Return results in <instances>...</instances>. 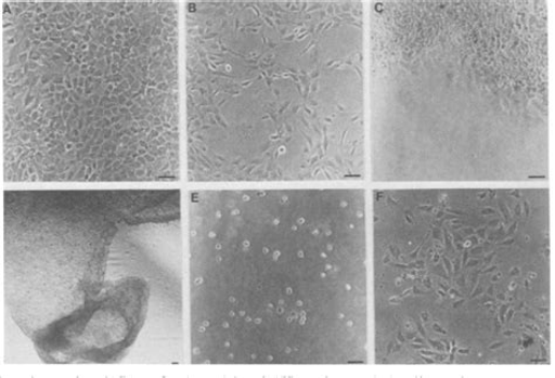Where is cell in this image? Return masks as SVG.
Wrapping results in <instances>:
<instances>
[{"label": "cell", "instance_id": "obj_5", "mask_svg": "<svg viewBox=\"0 0 555 378\" xmlns=\"http://www.w3.org/2000/svg\"><path fill=\"white\" fill-rule=\"evenodd\" d=\"M367 6V120L428 96L547 109V18L539 4Z\"/></svg>", "mask_w": 555, "mask_h": 378}, {"label": "cell", "instance_id": "obj_3", "mask_svg": "<svg viewBox=\"0 0 555 378\" xmlns=\"http://www.w3.org/2000/svg\"><path fill=\"white\" fill-rule=\"evenodd\" d=\"M192 365L363 362L367 193L184 192Z\"/></svg>", "mask_w": 555, "mask_h": 378}, {"label": "cell", "instance_id": "obj_2", "mask_svg": "<svg viewBox=\"0 0 555 378\" xmlns=\"http://www.w3.org/2000/svg\"><path fill=\"white\" fill-rule=\"evenodd\" d=\"M183 180L181 2H2L5 187Z\"/></svg>", "mask_w": 555, "mask_h": 378}, {"label": "cell", "instance_id": "obj_4", "mask_svg": "<svg viewBox=\"0 0 555 378\" xmlns=\"http://www.w3.org/2000/svg\"><path fill=\"white\" fill-rule=\"evenodd\" d=\"M2 207L7 310L42 361L188 359L183 188L5 187Z\"/></svg>", "mask_w": 555, "mask_h": 378}, {"label": "cell", "instance_id": "obj_1", "mask_svg": "<svg viewBox=\"0 0 555 378\" xmlns=\"http://www.w3.org/2000/svg\"><path fill=\"white\" fill-rule=\"evenodd\" d=\"M184 181L366 180L367 4L182 3Z\"/></svg>", "mask_w": 555, "mask_h": 378}, {"label": "cell", "instance_id": "obj_6", "mask_svg": "<svg viewBox=\"0 0 555 378\" xmlns=\"http://www.w3.org/2000/svg\"><path fill=\"white\" fill-rule=\"evenodd\" d=\"M516 288V285L513 284V285H509V289H515Z\"/></svg>", "mask_w": 555, "mask_h": 378}]
</instances>
